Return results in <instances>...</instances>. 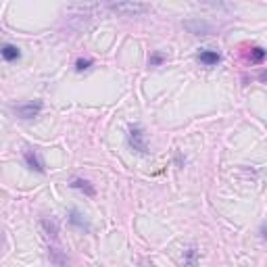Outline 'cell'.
<instances>
[{"label": "cell", "instance_id": "52a82bcc", "mask_svg": "<svg viewBox=\"0 0 267 267\" xmlns=\"http://www.w3.org/2000/svg\"><path fill=\"white\" fill-rule=\"evenodd\" d=\"M199 61L205 65V67H215L219 61H222V54L213 48H201L199 52Z\"/></svg>", "mask_w": 267, "mask_h": 267}, {"label": "cell", "instance_id": "3957f363", "mask_svg": "<svg viewBox=\"0 0 267 267\" xmlns=\"http://www.w3.org/2000/svg\"><path fill=\"white\" fill-rule=\"evenodd\" d=\"M42 109H44L42 100H33V102H25V104L15 107V113H17V117H21V119H33V117H38Z\"/></svg>", "mask_w": 267, "mask_h": 267}, {"label": "cell", "instance_id": "30bf717a", "mask_svg": "<svg viewBox=\"0 0 267 267\" xmlns=\"http://www.w3.org/2000/svg\"><path fill=\"white\" fill-rule=\"evenodd\" d=\"M40 226L44 228L46 236H50L52 240H56V236H59V224H56V219H48V217H42L40 219Z\"/></svg>", "mask_w": 267, "mask_h": 267}, {"label": "cell", "instance_id": "9c48e42d", "mask_svg": "<svg viewBox=\"0 0 267 267\" xmlns=\"http://www.w3.org/2000/svg\"><path fill=\"white\" fill-rule=\"evenodd\" d=\"M69 186H71V188H75V190H79V192H84L86 196H94V194H96V188H94V186H92L88 180H84V178H73Z\"/></svg>", "mask_w": 267, "mask_h": 267}, {"label": "cell", "instance_id": "8992f818", "mask_svg": "<svg viewBox=\"0 0 267 267\" xmlns=\"http://www.w3.org/2000/svg\"><path fill=\"white\" fill-rule=\"evenodd\" d=\"M23 159H25V163H27V167L31 169V171H36V173H44L46 169H44V163L40 161V157H38V153H36V148H27L25 153H23Z\"/></svg>", "mask_w": 267, "mask_h": 267}, {"label": "cell", "instance_id": "5bb4252c", "mask_svg": "<svg viewBox=\"0 0 267 267\" xmlns=\"http://www.w3.org/2000/svg\"><path fill=\"white\" fill-rule=\"evenodd\" d=\"M48 255H50V259H52L56 265H59V267H67V259H65L63 255H61L59 251H56V249H50V251H48Z\"/></svg>", "mask_w": 267, "mask_h": 267}, {"label": "cell", "instance_id": "7a4b0ae2", "mask_svg": "<svg viewBox=\"0 0 267 267\" xmlns=\"http://www.w3.org/2000/svg\"><path fill=\"white\" fill-rule=\"evenodd\" d=\"M111 10L115 13H121V15H142L150 10V4L144 2H117V4H111Z\"/></svg>", "mask_w": 267, "mask_h": 267}, {"label": "cell", "instance_id": "ba28073f", "mask_svg": "<svg viewBox=\"0 0 267 267\" xmlns=\"http://www.w3.org/2000/svg\"><path fill=\"white\" fill-rule=\"evenodd\" d=\"M0 59L6 63H13V61L21 59V50L13 44H4V46H0Z\"/></svg>", "mask_w": 267, "mask_h": 267}, {"label": "cell", "instance_id": "277c9868", "mask_svg": "<svg viewBox=\"0 0 267 267\" xmlns=\"http://www.w3.org/2000/svg\"><path fill=\"white\" fill-rule=\"evenodd\" d=\"M184 29L192 33V36H209L211 33V25L205 19H188L184 21Z\"/></svg>", "mask_w": 267, "mask_h": 267}, {"label": "cell", "instance_id": "9a60e30c", "mask_svg": "<svg viewBox=\"0 0 267 267\" xmlns=\"http://www.w3.org/2000/svg\"><path fill=\"white\" fill-rule=\"evenodd\" d=\"M92 65H94V61H92V59H77L75 61V71L82 73V71H86V69H90Z\"/></svg>", "mask_w": 267, "mask_h": 267}, {"label": "cell", "instance_id": "5b68a950", "mask_svg": "<svg viewBox=\"0 0 267 267\" xmlns=\"http://www.w3.org/2000/svg\"><path fill=\"white\" fill-rule=\"evenodd\" d=\"M67 224L69 226H73L77 230H82V232H90V222L84 217V213H79L77 209H69V213H67Z\"/></svg>", "mask_w": 267, "mask_h": 267}, {"label": "cell", "instance_id": "6da1fadb", "mask_svg": "<svg viewBox=\"0 0 267 267\" xmlns=\"http://www.w3.org/2000/svg\"><path fill=\"white\" fill-rule=\"evenodd\" d=\"M127 144H130V148L136 150L138 155L150 153L148 146H146V140H144V130L140 125H130V130H127Z\"/></svg>", "mask_w": 267, "mask_h": 267}, {"label": "cell", "instance_id": "4fadbf2b", "mask_svg": "<svg viewBox=\"0 0 267 267\" xmlns=\"http://www.w3.org/2000/svg\"><path fill=\"white\" fill-rule=\"evenodd\" d=\"M165 59H167V56H165L163 52H153V54L148 56V65H150V67H159V65L165 63Z\"/></svg>", "mask_w": 267, "mask_h": 267}, {"label": "cell", "instance_id": "8fae6325", "mask_svg": "<svg viewBox=\"0 0 267 267\" xmlns=\"http://www.w3.org/2000/svg\"><path fill=\"white\" fill-rule=\"evenodd\" d=\"M184 267H199V251L194 245L184 251Z\"/></svg>", "mask_w": 267, "mask_h": 267}, {"label": "cell", "instance_id": "7c38bea8", "mask_svg": "<svg viewBox=\"0 0 267 267\" xmlns=\"http://www.w3.org/2000/svg\"><path fill=\"white\" fill-rule=\"evenodd\" d=\"M263 59H265V50L261 48V46H255V48H251V63L261 65Z\"/></svg>", "mask_w": 267, "mask_h": 267}]
</instances>
